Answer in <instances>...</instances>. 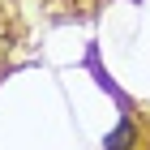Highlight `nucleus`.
Returning <instances> with one entry per match:
<instances>
[{
	"mask_svg": "<svg viewBox=\"0 0 150 150\" xmlns=\"http://www.w3.org/2000/svg\"><path fill=\"white\" fill-rule=\"evenodd\" d=\"M142 125H137V112H133V107H129L125 112V120H120V125L112 129V133H107L103 137V150H142Z\"/></svg>",
	"mask_w": 150,
	"mask_h": 150,
	"instance_id": "nucleus-1",
	"label": "nucleus"
},
{
	"mask_svg": "<svg viewBox=\"0 0 150 150\" xmlns=\"http://www.w3.org/2000/svg\"><path fill=\"white\" fill-rule=\"evenodd\" d=\"M43 4L56 13V17H86V13H94L103 0H43Z\"/></svg>",
	"mask_w": 150,
	"mask_h": 150,
	"instance_id": "nucleus-2",
	"label": "nucleus"
},
{
	"mask_svg": "<svg viewBox=\"0 0 150 150\" xmlns=\"http://www.w3.org/2000/svg\"><path fill=\"white\" fill-rule=\"evenodd\" d=\"M13 39H17V17H13L9 9H0V60L9 56V47H13Z\"/></svg>",
	"mask_w": 150,
	"mask_h": 150,
	"instance_id": "nucleus-3",
	"label": "nucleus"
}]
</instances>
